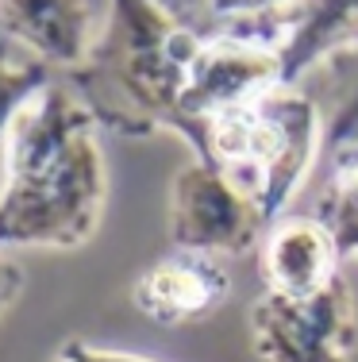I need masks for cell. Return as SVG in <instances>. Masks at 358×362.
<instances>
[{
    "mask_svg": "<svg viewBox=\"0 0 358 362\" xmlns=\"http://www.w3.org/2000/svg\"><path fill=\"white\" fill-rule=\"evenodd\" d=\"M251 347L262 362H354V289L343 274L312 297L266 289L251 305Z\"/></svg>",
    "mask_w": 358,
    "mask_h": 362,
    "instance_id": "obj_4",
    "label": "cell"
},
{
    "mask_svg": "<svg viewBox=\"0 0 358 362\" xmlns=\"http://www.w3.org/2000/svg\"><path fill=\"white\" fill-rule=\"evenodd\" d=\"M278 85H281V62L274 47L227 35V31H208L201 39L197 54H193L181 89L185 143H189L193 158L204 146L208 119H216L227 108L251 105Z\"/></svg>",
    "mask_w": 358,
    "mask_h": 362,
    "instance_id": "obj_6",
    "label": "cell"
},
{
    "mask_svg": "<svg viewBox=\"0 0 358 362\" xmlns=\"http://www.w3.org/2000/svg\"><path fill=\"white\" fill-rule=\"evenodd\" d=\"M201 39L162 0H108L93 50L66 81L105 132L124 139L174 132L185 139L181 89Z\"/></svg>",
    "mask_w": 358,
    "mask_h": 362,
    "instance_id": "obj_2",
    "label": "cell"
},
{
    "mask_svg": "<svg viewBox=\"0 0 358 362\" xmlns=\"http://www.w3.org/2000/svg\"><path fill=\"white\" fill-rule=\"evenodd\" d=\"M23 286H28V278H23V266L12 262V258L0 251V320H4V316L12 313V305L23 297Z\"/></svg>",
    "mask_w": 358,
    "mask_h": 362,
    "instance_id": "obj_15",
    "label": "cell"
},
{
    "mask_svg": "<svg viewBox=\"0 0 358 362\" xmlns=\"http://www.w3.org/2000/svg\"><path fill=\"white\" fill-rule=\"evenodd\" d=\"M162 4H166L174 16H181V20L193 28V20H197V16H204V4H208V0H162Z\"/></svg>",
    "mask_w": 358,
    "mask_h": 362,
    "instance_id": "obj_16",
    "label": "cell"
},
{
    "mask_svg": "<svg viewBox=\"0 0 358 362\" xmlns=\"http://www.w3.org/2000/svg\"><path fill=\"white\" fill-rule=\"evenodd\" d=\"M335 235L316 216H281L262 239V278L270 293L285 297H312L339 278Z\"/></svg>",
    "mask_w": 358,
    "mask_h": 362,
    "instance_id": "obj_10",
    "label": "cell"
},
{
    "mask_svg": "<svg viewBox=\"0 0 358 362\" xmlns=\"http://www.w3.org/2000/svg\"><path fill=\"white\" fill-rule=\"evenodd\" d=\"M0 31L54 74H73L100 23L89 0H0Z\"/></svg>",
    "mask_w": 358,
    "mask_h": 362,
    "instance_id": "obj_8",
    "label": "cell"
},
{
    "mask_svg": "<svg viewBox=\"0 0 358 362\" xmlns=\"http://www.w3.org/2000/svg\"><path fill=\"white\" fill-rule=\"evenodd\" d=\"M281 85L301 89L309 74L358 50V0H297L278 23Z\"/></svg>",
    "mask_w": 358,
    "mask_h": 362,
    "instance_id": "obj_9",
    "label": "cell"
},
{
    "mask_svg": "<svg viewBox=\"0 0 358 362\" xmlns=\"http://www.w3.org/2000/svg\"><path fill=\"white\" fill-rule=\"evenodd\" d=\"M297 0H208L204 16L216 23V31L262 42V47H274L278 23L285 20V12Z\"/></svg>",
    "mask_w": 358,
    "mask_h": 362,
    "instance_id": "obj_13",
    "label": "cell"
},
{
    "mask_svg": "<svg viewBox=\"0 0 358 362\" xmlns=\"http://www.w3.org/2000/svg\"><path fill=\"white\" fill-rule=\"evenodd\" d=\"M50 81H54V70L31 58L20 42H12L0 31V177H4V143L16 112Z\"/></svg>",
    "mask_w": 358,
    "mask_h": 362,
    "instance_id": "obj_12",
    "label": "cell"
},
{
    "mask_svg": "<svg viewBox=\"0 0 358 362\" xmlns=\"http://www.w3.org/2000/svg\"><path fill=\"white\" fill-rule=\"evenodd\" d=\"M328 177L320 189L316 220L335 235L343 258L358 262V143L323 151Z\"/></svg>",
    "mask_w": 358,
    "mask_h": 362,
    "instance_id": "obj_11",
    "label": "cell"
},
{
    "mask_svg": "<svg viewBox=\"0 0 358 362\" xmlns=\"http://www.w3.org/2000/svg\"><path fill=\"white\" fill-rule=\"evenodd\" d=\"M97 132L66 77L16 112L0 177V251H78L97 235L108 201Z\"/></svg>",
    "mask_w": 358,
    "mask_h": 362,
    "instance_id": "obj_1",
    "label": "cell"
},
{
    "mask_svg": "<svg viewBox=\"0 0 358 362\" xmlns=\"http://www.w3.org/2000/svg\"><path fill=\"white\" fill-rule=\"evenodd\" d=\"M50 362H155V358L131 355V351H116V347H97L89 339H66L50 355Z\"/></svg>",
    "mask_w": 358,
    "mask_h": 362,
    "instance_id": "obj_14",
    "label": "cell"
},
{
    "mask_svg": "<svg viewBox=\"0 0 358 362\" xmlns=\"http://www.w3.org/2000/svg\"><path fill=\"white\" fill-rule=\"evenodd\" d=\"M227 297H232V274H227L224 258L189 255V251H174L158 258L131 286V305L150 324L162 327L197 324L216 313Z\"/></svg>",
    "mask_w": 358,
    "mask_h": 362,
    "instance_id": "obj_7",
    "label": "cell"
},
{
    "mask_svg": "<svg viewBox=\"0 0 358 362\" xmlns=\"http://www.w3.org/2000/svg\"><path fill=\"white\" fill-rule=\"evenodd\" d=\"M323 151L320 108L304 89L278 85L243 108H227L204 127L197 158L212 162L254 201L266 228L289 212Z\"/></svg>",
    "mask_w": 358,
    "mask_h": 362,
    "instance_id": "obj_3",
    "label": "cell"
},
{
    "mask_svg": "<svg viewBox=\"0 0 358 362\" xmlns=\"http://www.w3.org/2000/svg\"><path fill=\"white\" fill-rule=\"evenodd\" d=\"M266 231L254 201L212 162L193 158L169 181L166 235L174 251L243 258L266 239Z\"/></svg>",
    "mask_w": 358,
    "mask_h": 362,
    "instance_id": "obj_5",
    "label": "cell"
}]
</instances>
